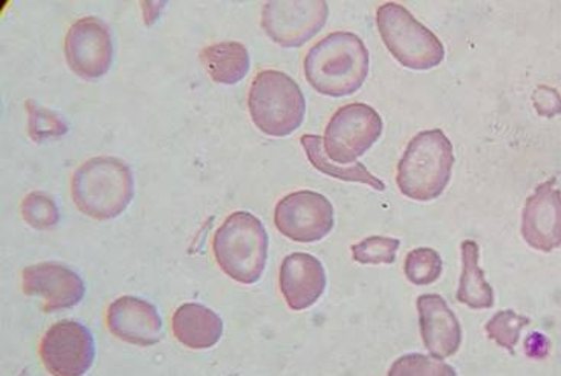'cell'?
<instances>
[{"instance_id": "cell-9", "label": "cell", "mask_w": 561, "mask_h": 376, "mask_svg": "<svg viewBox=\"0 0 561 376\" xmlns=\"http://www.w3.org/2000/svg\"><path fill=\"white\" fill-rule=\"evenodd\" d=\"M274 224L294 242H319L334 228V207L321 193L299 190L278 201Z\"/></svg>"}, {"instance_id": "cell-10", "label": "cell", "mask_w": 561, "mask_h": 376, "mask_svg": "<svg viewBox=\"0 0 561 376\" xmlns=\"http://www.w3.org/2000/svg\"><path fill=\"white\" fill-rule=\"evenodd\" d=\"M41 358L53 376H84L94 364V337L80 321L61 320L45 332Z\"/></svg>"}, {"instance_id": "cell-26", "label": "cell", "mask_w": 561, "mask_h": 376, "mask_svg": "<svg viewBox=\"0 0 561 376\" xmlns=\"http://www.w3.org/2000/svg\"><path fill=\"white\" fill-rule=\"evenodd\" d=\"M387 376H458L451 366L423 354L401 356Z\"/></svg>"}, {"instance_id": "cell-8", "label": "cell", "mask_w": 561, "mask_h": 376, "mask_svg": "<svg viewBox=\"0 0 561 376\" xmlns=\"http://www.w3.org/2000/svg\"><path fill=\"white\" fill-rule=\"evenodd\" d=\"M329 7L323 0H288L265 3L262 26L271 41L284 48H299L327 25Z\"/></svg>"}, {"instance_id": "cell-19", "label": "cell", "mask_w": 561, "mask_h": 376, "mask_svg": "<svg viewBox=\"0 0 561 376\" xmlns=\"http://www.w3.org/2000/svg\"><path fill=\"white\" fill-rule=\"evenodd\" d=\"M462 275L456 293L459 304L471 309H490L494 306V290L479 266V246L474 240H463Z\"/></svg>"}, {"instance_id": "cell-3", "label": "cell", "mask_w": 561, "mask_h": 376, "mask_svg": "<svg viewBox=\"0 0 561 376\" xmlns=\"http://www.w3.org/2000/svg\"><path fill=\"white\" fill-rule=\"evenodd\" d=\"M455 155L443 130L420 132L405 147L398 164L397 184L413 201H433L450 182Z\"/></svg>"}, {"instance_id": "cell-14", "label": "cell", "mask_w": 561, "mask_h": 376, "mask_svg": "<svg viewBox=\"0 0 561 376\" xmlns=\"http://www.w3.org/2000/svg\"><path fill=\"white\" fill-rule=\"evenodd\" d=\"M107 326L117 339L135 346H153L162 337L158 309L142 298L123 296L107 309Z\"/></svg>"}, {"instance_id": "cell-25", "label": "cell", "mask_w": 561, "mask_h": 376, "mask_svg": "<svg viewBox=\"0 0 561 376\" xmlns=\"http://www.w3.org/2000/svg\"><path fill=\"white\" fill-rule=\"evenodd\" d=\"M400 247L401 242L398 239L373 236L352 247V255L354 261L362 265H392Z\"/></svg>"}, {"instance_id": "cell-22", "label": "cell", "mask_w": 561, "mask_h": 376, "mask_svg": "<svg viewBox=\"0 0 561 376\" xmlns=\"http://www.w3.org/2000/svg\"><path fill=\"white\" fill-rule=\"evenodd\" d=\"M529 323H531L529 317L520 316L513 309H506V311H499L496 316L491 317L485 326V332L490 340L496 341L499 346L514 355V349L520 340L522 329Z\"/></svg>"}, {"instance_id": "cell-2", "label": "cell", "mask_w": 561, "mask_h": 376, "mask_svg": "<svg viewBox=\"0 0 561 376\" xmlns=\"http://www.w3.org/2000/svg\"><path fill=\"white\" fill-rule=\"evenodd\" d=\"M134 174L125 161L92 158L73 173L71 195L77 208L96 220L115 219L134 200Z\"/></svg>"}, {"instance_id": "cell-24", "label": "cell", "mask_w": 561, "mask_h": 376, "mask_svg": "<svg viewBox=\"0 0 561 376\" xmlns=\"http://www.w3.org/2000/svg\"><path fill=\"white\" fill-rule=\"evenodd\" d=\"M22 216L36 230H49L60 220V212L51 196L42 192L30 193L22 201Z\"/></svg>"}, {"instance_id": "cell-12", "label": "cell", "mask_w": 561, "mask_h": 376, "mask_svg": "<svg viewBox=\"0 0 561 376\" xmlns=\"http://www.w3.org/2000/svg\"><path fill=\"white\" fill-rule=\"evenodd\" d=\"M522 236L529 247L543 253L561 247V192L556 180L543 182L526 200Z\"/></svg>"}, {"instance_id": "cell-18", "label": "cell", "mask_w": 561, "mask_h": 376, "mask_svg": "<svg viewBox=\"0 0 561 376\" xmlns=\"http://www.w3.org/2000/svg\"><path fill=\"white\" fill-rule=\"evenodd\" d=\"M201 61L219 84H236L250 71V54L239 42H220L201 52Z\"/></svg>"}, {"instance_id": "cell-4", "label": "cell", "mask_w": 561, "mask_h": 376, "mask_svg": "<svg viewBox=\"0 0 561 376\" xmlns=\"http://www.w3.org/2000/svg\"><path fill=\"white\" fill-rule=\"evenodd\" d=\"M213 253L228 277L243 285H253L265 271L268 232L261 219L251 213L236 212L216 231Z\"/></svg>"}, {"instance_id": "cell-5", "label": "cell", "mask_w": 561, "mask_h": 376, "mask_svg": "<svg viewBox=\"0 0 561 376\" xmlns=\"http://www.w3.org/2000/svg\"><path fill=\"white\" fill-rule=\"evenodd\" d=\"M251 119L268 137L284 138L296 132L307 114V100L293 77L266 69L251 83L249 94Z\"/></svg>"}, {"instance_id": "cell-1", "label": "cell", "mask_w": 561, "mask_h": 376, "mask_svg": "<svg viewBox=\"0 0 561 376\" xmlns=\"http://www.w3.org/2000/svg\"><path fill=\"white\" fill-rule=\"evenodd\" d=\"M370 56L365 42L350 31L321 38L305 57V77L321 95L355 94L369 76Z\"/></svg>"}, {"instance_id": "cell-21", "label": "cell", "mask_w": 561, "mask_h": 376, "mask_svg": "<svg viewBox=\"0 0 561 376\" xmlns=\"http://www.w3.org/2000/svg\"><path fill=\"white\" fill-rule=\"evenodd\" d=\"M404 273L413 285H432L443 274V259L432 248H416L405 255Z\"/></svg>"}, {"instance_id": "cell-17", "label": "cell", "mask_w": 561, "mask_h": 376, "mask_svg": "<svg viewBox=\"0 0 561 376\" xmlns=\"http://www.w3.org/2000/svg\"><path fill=\"white\" fill-rule=\"evenodd\" d=\"M176 340L190 349H210L219 343L224 321L218 314L199 304H185L172 320Z\"/></svg>"}, {"instance_id": "cell-23", "label": "cell", "mask_w": 561, "mask_h": 376, "mask_svg": "<svg viewBox=\"0 0 561 376\" xmlns=\"http://www.w3.org/2000/svg\"><path fill=\"white\" fill-rule=\"evenodd\" d=\"M26 111L30 115L28 134L37 145L46 139L61 138L68 134V124L56 112L38 106L33 100L26 102Z\"/></svg>"}, {"instance_id": "cell-7", "label": "cell", "mask_w": 561, "mask_h": 376, "mask_svg": "<svg viewBox=\"0 0 561 376\" xmlns=\"http://www.w3.org/2000/svg\"><path fill=\"white\" fill-rule=\"evenodd\" d=\"M382 119L369 104L351 103L340 107L324 130V152L339 166L355 164L378 141Z\"/></svg>"}, {"instance_id": "cell-16", "label": "cell", "mask_w": 561, "mask_h": 376, "mask_svg": "<svg viewBox=\"0 0 561 376\" xmlns=\"http://www.w3.org/2000/svg\"><path fill=\"white\" fill-rule=\"evenodd\" d=\"M280 290L293 311L311 308L327 289V271L308 253L286 255L280 266Z\"/></svg>"}, {"instance_id": "cell-6", "label": "cell", "mask_w": 561, "mask_h": 376, "mask_svg": "<svg viewBox=\"0 0 561 376\" xmlns=\"http://www.w3.org/2000/svg\"><path fill=\"white\" fill-rule=\"evenodd\" d=\"M379 36L402 66L412 71H428L443 64L444 45L400 3H382L377 10Z\"/></svg>"}, {"instance_id": "cell-11", "label": "cell", "mask_w": 561, "mask_h": 376, "mask_svg": "<svg viewBox=\"0 0 561 376\" xmlns=\"http://www.w3.org/2000/svg\"><path fill=\"white\" fill-rule=\"evenodd\" d=\"M66 61L77 76L96 80L110 71L114 44L110 26L96 18H84L69 26L65 38Z\"/></svg>"}, {"instance_id": "cell-13", "label": "cell", "mask_w": 561, "mask_h": 376, "mask_svg": "<svg viewBox=\"0 0 561 376\" xmlns=\"http://www.w3.org/2000/svg\"><path fill=\"white\" fill-rule=\"evenodd\" d=\"M23 293L45 298V312L64 311L80 304L84 282L76 271L57 262L37 263L22 273Z\"/></svg>"}, {"instance_id": "cell-20", "label": "cell", "mask_w": 561, "mask_h": 376, "mask_svg": "<svg viewBox=\"0 0 561 376\" xmlns=\"http://www.w3.org/2000/svg\"><path fill=\"white\" fill-rule=\"evenodd\" d=\"M301 146H304L305 152L308 155V160L319 172L328 174V176L336 178V180L347 182H359V184L369 185L378 192H382L386 185L382 181H379L377 176H374L366 166L362 162H355L352 166H339L334 161L329 160L327 152H324L323 138L319 135H304L300 138Z\"/></svg>"}, {"instance_id": "cell-27", "label": "cell", "mask_w": 561, "mask_h": 376, "mask_svg": "<svg viewBox=\"0 0 561 376\" xmlns=\"http://www.w3.org/2000/svg\"><path fill=\"white\" fill-rule=\"evenodd\" d=\"M549 349H551V343H549L548 337L541 335L539 332L529 333L525 341V351L529 358H545L549 354Z\"/></svg>"}, {"instance_id": "cell-15", "label": "cell", "mask_w": 561, "mask_h": 376, "mask_svg": "<svg viewBox=\"0 0 561 376\" xmlns=\"http://www.w3.org/2000/svg\"><path fill=\"white\" fill-rule=\"evenodd\" d=\"M416 306L425 349L436 360L455 355L462 343V328L447 301L437 294H424Z\"/></svg>"}]
</instances>
